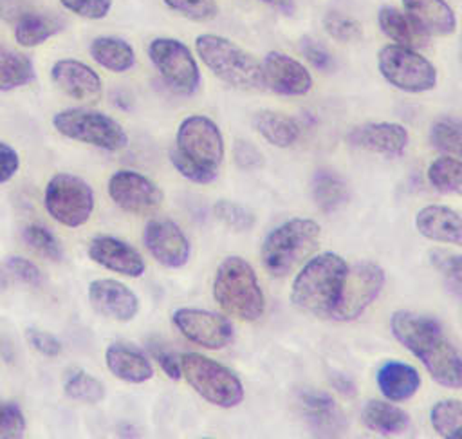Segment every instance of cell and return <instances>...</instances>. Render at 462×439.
I'll use <instances>...</instances> for the list:
<instances>
[{
  "label": "cell",
  "mask_w": 462,
  "mask_h": 439,
  "mask_svg": "<svg viewBox=\"0 0 462 439\" xmlns=\"http://www.w3.org/2000/svg\"><path fill=\"white\" fill-rule=\"evenodd\" d=\"M253 125L267 143L278 148H287L294 145L300 137V125L282 112L260 110L258 114H254Z\"/></svg>",
  "instance_id": "28"
},
{
  "label": "cell",
  "mask_w": 462,
  "mask_h": 439,
  "mask_svg": "<svg viewBox=\"0 0 462 439\" xmlns=\"http://www.w3.org/2000/svg\"><path fill=\"white\" fill-rule=\"evenodd\" d=\"M20 166V157L13 146L0 141V182H7L14 177Z\"/></svg>",
  "instance_id": "48"
},
{
  "label": "cell",
  "mask_w": 462,
  "mask_h": 439,
  "mask_svg": "<svg viewBox=\"0 0 462 439\" xmlns=\"http://www.w3.org/2000/svg\"><path fill=\"white\" fill-rule=\"evenodd\" d=\"M25 434V417L13 401H0V439H18Z\"/></svg>",
  "instance_id": "42"
},
{
  "label": "cell",
  "mask_w": 462,
  "mask_h": 439,
  "mask_svg": "<svg viewBox=\"0 0 462 439\" xmlns=\"http://www.w3.org/2000/svg\"><path fill=\"white\" fill-rule=\"evenodd\" d=\"M321 228L312 219L294 217L267 233L262 244V262L274 276L287 275L307 258L319 242Z\"/></svg>",
  "instance_id": "6"
},
{
  "label": "cell",
  "mask_w": 462,
  "mask_h": 439,
  "mask_svg": "<svg viewBox=\"0 0 462 439\" xmlns=\"http://www.w3.org/2000/svg\"><path fill=\"white\" fill-rule=\"evenodd\" d=\"M148 56L171 90L182 96H189L199 90L200 70L186 43L177 38L161 36L150 42Z\"/></svg>",
  "instance_id": "11"
},
{
  "label": "cell",
  "mask_w": 462,
  "mask_h": 439,
  "mask_svg": "<svg viewBox=\"0 0 462 439\" xmlns=\"http://www.w3.org/2000/svg\"><path fill=\"white\" fill-rule=\"evenodd\" d=\"M105 363L116 378L126 383H144L153 378V367L144 352L125 343H110L105 350Z\"/></svg>",
  "instance_id": "24"
},
{
  "label": "cell",
  "mask_w": 462,
  "mask_h": 439,
  "mask_svg": "<svg viewBox=\"0 0 462 439\" xmlns=\"http://www.w3.org/2000/svg\"><path fill=\"white\" fill-rule=\"evenodd\" d=\"M377 67L381 76L402 92L419 94L437 85L435 65L411 47L384 45L377 54Z\"/></svg>",
  "instance_id": "9"
},
{
  "label": "cell",
  "mask_w": 462,
  "mask_h": 439,
  "mask_svg": "<svg viewBox=\"0 0 462 439\" xmlns=\"http://www.w3.org/2000/svg\"><path fill=\"white\" fill-rule=\"evenodd\" d=\"M265 5L283 13V14H292L294 13V0H260Z\"/></svg>",
  "instance_id": "51"
},
{
  "label": "cell",
  "mask_w": 462,
  "mask_h": 439,
  "mask_svg": "<svg viewBox=\"0 0 462 439\" xmlns=\"http://www.w3.org/2000/svg\"><path fill=\"white\" fill-rule=\"evenodd\" d=\"M346 267L343 257L332 251L312 257L292 282V304L305 313L328 316L339 296Z\"/></svg>",
  "instance_id": "3"
},
{
  "label": "cell",
  "mask_w": 462,
  "mask_h": 439,
  "mask_svg": "<svg viewBox=\"0 0 462 439\" xmlns=\"http://www.w3.org/2000/svg\"><path fill=\"white\" fill-rule=\"evenodd\" d=\"M213 296L227 314L242 322H254L265 311L256 273L242 257H227L220 262L213 280Z\"/></svg>",
  "instance_id": "4"
},
{
  "label": "cell",
  "mask_w": 462,
  "mask_h": 439,
  "mask_svg": "<svg viewBox=\"0 0 462 439\" xmlns=\"http://www.w3.org/2000/svg\"><path fill=\"white\" fill-rule=\"evenodd\" d=\"M316 206L325 211H336L348 199V186L341 175L334 170H316L310 182Z\"/></svg>",
  "instance_id": "31"
},
{
  "label": "cell",
  "mask_w": 462,
  "mask_h": 439,
  "mask_svg": "<svg viewBox=\"0 0 462 439\" xmlns=\"http://www.w3.org/2000/svg\"><path fill=\"white\" fill-rule=\"evenodd\" d=\"M298 406L310 426L319 437L343 435L346 430V419L332 396L314 388H303L298 392Z\"/></svg>",
  "instance_id": "18"
},
{
  "label": "cell",
  "mask_w": 462,
  "mask_h": 439,
  "mask_svg": "<svg viewBox=\"0 0 462 439\" xmlns=\"http://www.w3.org/2000/svg\"><path fill=\"white\" fill-rule=\"evenodd\" d=\"M23 240L29 248H32L36 253L43 255L49 260H61L63 249L58 242V238L40 224H29L23 228Z\"/></svg>",
  "instance_id": "39"
},
{
  "label": "cell",
  "mask_w": 462,
  "mask_h": 439,
  "mask_svg": "<svg viewBox=\"0 0 462 439\" xmlns=\"http://www.w3.org/2000/svg\"><path fill=\"white\" fill-rule=\"evenodd\" d=\"M60 4L87 20H101L112 9V0H60Z\"/></svg>",
  "instance_id": "43"
},
{
  "label": "cell",
  "mask_w": 462,
  "mask_h": 439,
  "mask_svg": "<svg viewBox=\"0 0 462 439\" xmlns=\"http://www.w3.org/2000/svg\"><path fill=\"white\" fill-rule=\"evenodd\" d=\"M300 51L307 58V61L318 70H330L334 67L332 54L310 36H305L300 40Z\"/></svg>",
  "instance_id": "45"
},
{
  "label": "cell",
  "mask_w": 462,
  "mask_h": 439,
  "mask_svg": "<svg viewBox=\"0 0 462 439\" xmlns=\"http://www.w3.org/2000/svg\"><path fill=\"white\" fill-rule=\"evenodd\" d=\"M430 260L435 266V269L442 275L448 289L458 298L460 296V285H462V260L460 255L449 253L444 249L430 251Z\"/></svg>",
  "instance_id": "37"
},
{
  "label": "cell",
  "mask_w": 462,
  "mask_h": 439,
  "mask_svg": "<svg viewBox=\"0 0 462 439\" xmlns=\"http://www.w3.org/2000/svg\"><path fill=\"white\" fill-rule=\"evenodd\" d=\"M195 49L202 63L224 83L240 90L263 87L260 61L229 38L200 34L195 38Z\"/></svg>",
  "instance_id": "5"
},
{
  "label": "cell",
  "mask_w": 462,
  "mask_h": 439,
  "mask_svg": "<svg viewBox=\"0 0 462 439\" xmlns=\"http://www.w3.org/2000/svg\"><path fill=\"white\" fill-rule=\"evenodd\" d=\"M110 199L125 211L146 213L161 206L164 195L146 175L135 170H117L108 179Z\"/></svg>",
  "instance_id": "14"
},
{
  "label": "cell",
  "mask_w": 462,
  "mask_h": 439,
  "mask_svg": "<svg viewBox=\"0 0 462 439\" xmlns=\"http://www.w3.org/2000/svg\"><path fill=\"white\" fill-rule=\"evenodd\" d=\"M65 22L56 14L23 11L16 18L14 40L22 47H36L49 40L51 36L63 31Z\"/></svg>",
  "instance_id": "26"
},
{
  "label": "cell",
  "mask_w": 462,
  "mask_h": 439,
  "mask_svg": "<svg viewBox=\"0 0 462 439\" xmlns=\"http://www.w3.org/2000/svg\"><path fill=\"white\" fill-rule=\"evenodd\" d=\"M428 181L440 193H460L462 190V164L453 155L437 157L428 166Z\"/></svg>",
  "instance_id": "33"
},
{
  "label": "cell",
  "mask_w": 462,
  "mask_h": 439,
  "mask_svg": "<svg viewBox=\"0 0 462 439\" xmlns=\"http://www.w3.org/2000/svg\"><path fill=\"white\" fill-rule=\"evenodd\" d=\"M415 228L422 237L435 242H448L455 246H460L462 242L458 211L442 204H430L419 210L415 215Z\"/></svg>",
  "instance_id": "23"
},
{
  "label": "cell",
  "mask_w": 462,
  "mask_h": 439,
  "mask_svg": "<svg viewBox=\"0 0 462 439\" xmlns=\"http://www.w3.org/2000/svg\"><path fill=\"white\" fill-rule=\"evenodd\" d=\"M4 266L9 271V275H13L16 280H20L23 284L40 285L43 282V275H42L40 267L23 257H16V255L7 257Z\"/></svg>",
  "instance_id": "44"
},
{
  "label": "cell",
  "mask_w": 462,
  "mask_h": 439,
  "mask_svg": "<svg viewBox=\"0 0 462 439\" xmlns=\"http://www.w3.org/2000/svg\"><path fill=\"white\" fill-rule=\"evenodd\" d=\"M377 387L386 399L404 401L419 390L420 376L411 365L390 360L377 370Z\"/></svg>",
  "instance_id": "25"
},
{
  "label": "cell",
  "mask_w": 462,
  "mask_h": 439,
  "mask_svg": "<svg viewBox=\"0 0 462 439\" xmlns=\"http://www.w3.org/2000/svg\"><path fill=\"white\" fill-rule=\"evenodd\" d=\"M233 159L235 164L240 170L251 172L256 170L263 164V155L262 152L251 143V141H244V139H236L233 145Z\"/></svg>",
  "instance_id": "46"
},
{
  "label": "cell",
  "mask_w": 462,
  "mask_h": 439,
  "mask_svg": "<svg viewBox=\"0 0 462 439\" xmlns=\"http://www.w3.org/2000/svg\"><path fill=\"white\" fill-rule=\"evenodd\" d=\"M330 383H332L339 392H343V394H346V396H352V394L356 392V387H354L352 379L346 378L345 374H332V376H330Z\"/></svg>",
  "instance_id": "50"
},
{
  "label": "cell",
  "mask_w": 462,
  "mask_h": 439,
  "mask_svg": "<svg viewBox=\"0 0 462 439\" xmlns=\"http://www.w3.org/2000/svg\"><path fill=\"white\" fill-rule=\"evenodd\" d=\"M88 302L97 314L116 322H130L139 311L137 294L114 278L92 280L88 285Z\"/></svg>",
  "instance_id": "17"
},
{
  "label": "cell",
  "mask_w": 462,
  "mask_h": 439,
  "mask_svg": "<svg viewBox=\"0 0 462 439\" xmlns=\"http://www.w3.org/2000/svg\"><path fill=\"white\" fill-rule=\"evenodd\" d=\"M63 390L67 397L88 405H96L105 397V385L97 378L81 369H76L67 374Z\"/></svg>",
  "instance_id": "34"
},
{
  "label": "cell",
  "mask_w": 462,
  "mask_h": 439,
  "mask_svg": "<svg viewBox=\"0 0 462 439\" xmlns=\"http://www.w3.org/2000/svg\"><path fill=\"white\" fill-rule=\"evenodd\" d=\"M361 416L365 425L381 435H395L410 426V417L404 410L379 399L366 401Z\"/></svg>",
  "instance_id": "29"
},
{
  "label": "cell",
  "mask_w": 462,
  "mask_h": 439,
  "mask_svg": "<svg viewBox=\"0 0 462 439\" xmlns=\"http://www.w3.org/2000/svg\"><path fill=\"white\" fill-rule=\"evenodd\" d=\"M390 325L397 341L420 360L439 385L460 388L462 360L439 322L411 311H397Z\"/></svg>",
  "instance_id": "1"
},
{
  "label": "cell",
  "mask_w": 462,
  "mask_h": 439,
  "mask_svg": "<svg viewBox=\"0 0 462 439\" xmlns=\"http://www.w3.org/2000/svg\"><path fill=\"white\" fill-rule=\"evenodd\" d=\"M383 285L384 271L375 262L365 260L346 267L339 296L328 316L339 322L357 318L379 296Z\"/></svg>",
  "instance_id": "12"
},
{
  "label": "cell",
  "mask_w": 462,
  "mask_h": 439,
  "mask_svg": "<svg viewBox=\"0 0 462 439\" xmlns=\"http://www.w3.org/2000/svg\"><path fill=\"white\" fill-rule=\"evenodd\" d=\"M34 79L32 61L9 47L0 45V90H13Z\"/></svg>",
  "instance_id": "32"
},
{
  "label": "cell",
  "mask_w": 462,
  "mask_h": 439,
  "mask_svg": "<svg viewBox=\"0 0 462 439\" xmlns=\"http://www.w3.org/2000/svg\"><path fill=\"white\" fill-rule=\"evenodd\" d=\"M213 211H215V217L233 231H249L256 222V217L251 210L233 201H226V199L218 201L213 206Z\"/></svg>",
  "instance_id": "38"
},
{
  "label": "cell",
  "mask_w": 462,
  "mask_h": 439,
  "mask_svg": "<svg viewBox=\"0 0 462 439\" xmlns=\"http://www.w3.org/2000/svg\"><path fill=\"white\" fill-rule=\"evenodd\" d=\"M431 145L448 155H460V123L453 117L439 119L430 128Z\"/></svg>",
  "instance_id": "36"
},
{
  "label": "cell",
  "mask_w": 462,
  "mask_h": 439,
  "mask_svg": "<svg viewBox=\"0 0 462 439\" xmlns=\"http://www.w3.org/2000/svg\"><path fill=\"white\" fill-rule=\"evenodd\" d=\"M377 23L381 27V31L393 40L397 45H404V47H420L426 43L428 36L419 31L413 22L399 9L390 7V5H383L377 13Z\"/></svg>",
  "instance_id": "30"
},
{
  "label": "cell",
  "mask_w": 462,
  "mask_h": 439,
  "mask_svg": "<svg viewBox=\"0 0 462 439\" xmlns=\"http://www.w3.org/2000/svg\"><path fill=\"white\" fill-rule=\"evenodd\" d=\"M263 87L282 96H303L312 89V76L307 67L280 51H271L262 63Z\"/></svg>",
  "instance_id": "16"
},
{
  "label": "cell",
  "mask_w": 462,
  "mask_h": 439,
  "mask_svg": "<svg viewBox=\"0 0 462 439\" xmlns=\"http://www.w3.org/2000/svg\"><path fill=\"white\" fill-rule=\"evenodd\" d=\"M25 338H27L29 345L43 356L54 358L61 352V341L51 332H45L40 329H27Z\"/></svg>",
  "instance_id": "47"
},
{
  "label": "cell",
  "mask_w": 462,
  "mask_h": 439,
  "mask_svg": "<svg viewBox=\"0 0 462 439\" xmlns=\"http://www.w3.org/2000/svg\"><path fill=\"white\" fill-rule=\"evenodd\" d=\"M148 253L164 267H182L189 260L191 246L184 231L168 219H153L143 233Z\"/></svg>",
  "instance_id": "15"
},
{
  "label": "cell",
  "mask_w": 462,
  "mask_h": 439,
  "mask_svg": "<svg viewBox=\"0 0 462 439\" xmlns=\"http://www.w3.org/2000/svg\"><path fill=\"white\" fill-rule=\"evenodd\" d=\"M224 159V137L218 125L202 114L180 121L175 148L170 152L173 168L188 181L208 184L217 179Z\"/></svg>",
  "instance_id": "2"
},
{
  "label": "cell",
  "mask_w": 462,
  "mask_h": 439,
  "mask_svg": "<svg viewBox=\"0 0 462 439\" xmlns=\"http://www.w3.org/2000/svg\"><path fill=\"white\" fill-rule=\"evenodd\" d=\"M168 9L195 22H206L217 16L218 5L215 0H162Z\"/></svg>",
  "instance_id": "41"
},
{
  "label": "cell",
  "mask_w": 462,
  "mask_h": 439,
  "mask_svg": "<svg viewBox=\"0 0 462 439\" xmlns=\"http://www.w3.org/2000/svg\"><path fill=\"white\" fill-rule=\"evenodd\" d=\"M348 141L357 148L395 157L401 155L408 145V130L399 123H365L348 134Z\"/></svg>",
  "instance_id": "21"
},
{
  "label": "cell",
  "mask_w": 462,
  "mask_h": 439,
  "mask_svg": "<svg viewBox=\"0 0 462 439\" xmlns=\"http://www.w3.org/2000/svg\"><path fill=\"white\" fill-rule=\"evenodd\" d=\"M171 320L184 338L206 349H222L233 340L231 322L213 311L180 307L171 314Z\"/></svg>",
  "instance_id": "13"
},
{
  "label": "cell",
  "mask_w": 462,
  "mask_h": 439,
  "mask_svg": "<svg viewBox=\"0 0 462 439\" xmlns=\"http://www.w3.org/2000/svg\"><path fill=\"white\" fill-rule=\"evenodd\" d=\"M92 60L110 72H126L135 65L134 47L117 36H97L90 42Z\"/></svg>",
  "instance_id": "27"
},
{
  "label": "cell",
  "mask_w": 462,
  "mask_h": 439,
  "mask_svg": "<svg viewBox=\"0 0 462 439\" xmlns=\"http://www.w3.org/2000/svg\"><path fill=\"white\" fill-rule=\"evenodd\" d=\"M179 363L189 387L208 403L220 408H233L242 403V381L226 365L197 352L184 354Z\"/></svg>",
  "instance_id": "7"
},
{
  "label": "cell",
  "mask_w": 462,
  "mask_h": 439,
  "mask_svg": "<svg viewBox=\"0 0 462 439\" xmlns=\"http://www.w3.org/2000/svg\"><path fill=\"white\" fill-rule=\"evenodd\" d=\"M404 14L426 36H448L457 31V16L446 0H401Z\"/></svg>",
  "instance_id": "22"
},
{
  "label": "cell",
  "mask_w": 462,
  "mask_h": 439,
  "mask_svg": "<svg viewBox=\"0 0 462 439\" xmlns=\"http://www.w3.org/2000/svg\"><path fill=\"white\" fill-rule=\"evenodd\" d=\"M51 78L56 83V87L72 99L94 103L101 98L103 83L99 74L79 60H58L51 69Z\"/></svg>",
  "instance_id": "19"
},
{
  "label": "cell",
  "mask_w": 462,
  "mask_h": 439,
  "mask_svg": "<svg viewBox=\"0 0 462 439\" xmlns=\"http://www.w3.org/2000/svg\"><path fill=\"white\" fill-rule=\"evenodd\" d=\"M88 257L101 267L130 278H139L146 269L141 253L128 242L112 235L94 237L88 244Z\"/></svg>",
  "instance_id": "20"
},
{
  "label": "cell",
  "mask_w": 462,
  "mask_h": 439,
  "mask_svg": "<svg viewBox=\"0 0 462 439\" xmlns=\"http://www.w3.org/2000/svg\"><path fill=\"white\" fill-rule=\"evenodd\" d=\"M52 126L65 137L103 150H121L128 135L119 121L90 108H65L54 114Z\"/></svg>",
  "instance_id": "8"
},
{
  "label": "cell",
  "mask_w": 462,
  "mask_h": 439,
  "mask_svg": "<svg viewBox=\"0 0 462 439\" xmlns=\"http://www.w3.org/2000/svg\"><path fill=\"white\" fill-rule=\"evenodd\" d=\"M150 352L157 360V363L161 365V369L166 372L168 378H171V379L180 378V363L175 360V356L170 350H166L164 347L155 343V345H150Z\"/></svg>",
  "instance_id": "49"
},
{
  "label": "cell",
  "mask_w": 462,
  "mask_h": 439,
  "mask_svg": "<svg viewBox=\"0 0 462 439\" xmlns=\"http://www.w3.org/2000/svg\"><path fill=\"white\" fill-rule=\"evenodd\" d=\"M323 27L337 42H356L363 36L361 23L339 11H328L323 16Z\"/></svg>",
  "instance_id": "40"
},
{
  "label": "cell",
  "mask_w": 462,
  "mask_h": 439,
  "mask_svg": "<svg viewBox=\"0 0 462 439\" xmlns=\"http://www.w3.org/2000/svg\"><path fill=\"white\" fill-rule=\"evenodd\" d=\"M431 425L440 437L457 439L462 426V405L458 399H442L430 412Z\"/></svg>",
  "instance_id": "35"
},
{
  "label": "cell",
  "mask_w": 462,
  "mask_h": 439,
  "mask_svg": "<svg viewBox=\"0 0 462 439\" xmlns=\"http://www.w3.org/2000/svg\"><path fill=\"white\" fill-rule=\"evenodd\" d=\"M0 354H2V358H4L5 361H13V358H14L13 343H11L9 340H5V338L0 340Z\"/></svg>",
  "instance_id": "52"
},
{
  "label": "cell",
  "mask_w": 462,
  "mask_h": 439,
  "mask_svg": "<svg viewBox=\"0 0 462 439\" xmlns=\"http://www.w3.org/2000/svg\"><path fill=\"white\" fill-rule=\"evenodd\" d=\"M43 204L47 213L67 228L83 226L94 210L90 184L72 173H56L45 186Z\"/></svg>",
  "instance_id": "10"
}]
</instances>
